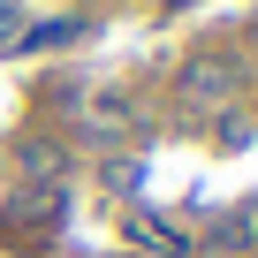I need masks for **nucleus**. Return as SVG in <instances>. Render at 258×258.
Wrapping results in <instances>:
<instances>
[{
  "label": "nucleus",
  "instance_id": "f257e3e1",
  "mask_svg": "<svg viewBox=\"0 0 258 258\" xmlns=\"http://www.w3.org/2000/svg\"><path fill=\"white\" fill-rule=\"evenodd\" d=\"M228 84H235V69H228V61H198V69L182 76V91H198L205 106H220V91H228Z\"/></svg>",
  "mask_w": 258,
  "mask_h": 258
},
{
  "label": "nucleus",
  "instance_id": "f03ea898",
  "mask_svg": "<svg viewBox=\"0 0 258 258\" xmlns=\"http://www.w3.org/2000/svg\"><path fill=\"white\" fill-rule=\"evenodd\" d=\"M8 38H23V8H8V0H0V46Z\"/></svg>",
  "mask_w": 258,
  "mask_h": 258
}]
</instances>
